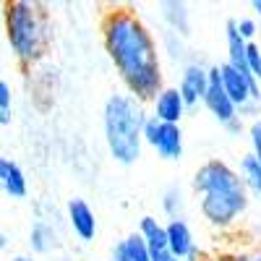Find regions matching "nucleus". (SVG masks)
Masks as SVG:
<instances>
[{
  "label": "nucleus",
  "mask_w": 261,
  "mask_h": 261,
  "mask_svg": "<svg viewBox=\"0 0 261 261\" xmlns=\"http://www.w3.org/2000/svg\"><path fill=\"white\" fill-rule=\"evenodd\" d=\"M102 45L134 99L144 105L162 92L165 73L157 39L134 8H110L105 13Z\"/></svg>",
  "instance_id": "nucleus-1"
},
{
  "label": "nucleus",
  "mask_w": 261,
  "mask_h": 261,
  "mask_svg": "<svg viewBox=\"0 0 261 261\" xmlns=\"http://www.w3.org/2000/svg\"><path fill=\"white\" fill-rule=\"evenodd\" d=\"M193 193L199 196V212L217 230H230L248 212L251 196L238 170L220 157H212L193 172Z\"/></svg>",
  "instance_id": "nucleus-2"
},
{
  "label": "nucleus",
  "mask_w": 261,
  "mask_h": 261,
  "mask_svg": "<svg viewBox=\"0 0 261 261\" xmlns=\"http://www.w3.org/2000/svg\"><path fill=\"white\" fill-rule=\"evenodd\" d=\"M3 27L18 63L37 65L50 50V11L37 0H11L3 6Z\"/></svg>",
  "instance_id": "nucleus-3"
},
{
  "label": "nucleus",
  "mask_w": 261,
  "mask_h": 261,
  "mask_svg": "<svg viewBox=\"0 0 261 261\" xmlns=\"http://www.w3.org/2000/svg\"><path fill=\"white\" fill-rule=\"evenodd\" d=\"M146 110L130 94H110L102 110L105 144L118 165H134L144 149Z\"/></svg>",
  "instance_id": "nucleus-4"
},
{
  "label": "nucleus",
  "mask_w": 261,
  "mask_h": 261,
  "mask_svg": "<svg viewBox=\"0 0 261 261\" xmlns=\"http://www.w3.org/2000/svg\"><path fill=\"white\" fill-rule=\"evenodd\" d=\"M144 144H149L167 162H175V160L183 157V130H180V125H170V123H160L154 118H146Z\"/></svg>",
  "instance_id": "nucleus-5"
},
{
  "label": "nucleus",
  "mask_w": 261,
  "mask_h": 261,
  "mask_svg": "<svg viewBox=\"0 0 261 261\" xmlns=\"http://www.w3.org/2000/svg\"><path fill=\"white\" fill-rule=\"evenodd\" d=\"M201 105L206 110L220 120L222 125H227L230 120L238 118V107L232 105V99L227 97L222 79H220V65H209V86H206V94L201 99Z\"/></svg>",
  "instance_id": "nucleus-6"
},
{
  "label": "nucleus",
  "mask_w": 261,
  "mask_h": 261,
  "mask_svg": "<svg viewBox=\"0 0 261 261\" xmlns=\"http://www.w3.org/2000/svg\"><path fill=\"white\" fill-rule=\"evenodd\" d=\"M220 79H222V86H225L227 97L232 99V105L238 107V110L246 107L248 102H258L261 105V86L253 79L241 76L232 65H227V63L220 65Z\"/></svg>",
  "instance_id": "nucleus-7"
},
{
  "label": "nucleus",
  "mask_w": 261,
  "mask_h": 261,
  "mask_svg": "<svg viewBox=\"0 0 261 261\" xmlns=\"http://www.w3.org/2000/svg\"><path fill=\"white\" fill-rule=\"evenodd\" d=\"M206 86H209V68L201 65L199 60H191L183 65L180 71V81H178V92L186 102V107H196L204 94H206Z\"/></svg>",
  "instance_id": "nucleus-8"
},
{
  "label": "nucleus",
  "mask_w": 261,
  "mask_h": 261,
  "mask_svg": "<svg viewBox=\"0 0 261 261\" xmlns=\"http://www.w3.org/2000/svg\"><path fill=\"white\" fill-rule=\"evenodd\" d=\"M186 102L178 92V86H162V92L151 99V115L160 123H170V125H180L183 115H186Z\"/></svg>",
  "instance_id": "nucleus-9"
},
{
  "label": "nucleus",
  "mask_w": 261,
  "mask_h": 261,
  "mask_svg": "<svg viewBox=\"0 0 261 261\" xmlns=\"http://www.w3.org/2000/svg\"><path fill=\"white\" fill-rule=\"evenodd\" d=\"M68 225L73 230V235L79 238L81 243H92L94 235H97V217H94V209L86 204L84 199H71L68 206Z\"/></svg>",
  "instance_id": "nucleus-10"
},
{
  "label": "nucleus",
  "mask_w": 261,
  "mask_h": 261,
  "mask_svg": "<svg viewBox=\"0 0 261 261\" xmlns=\"http://www.w3.org/2000/svg\"><path fill=\"white\" fill-rule=\"evenodd\" d=\"M165 232H167V248L178 261L191 258L196 253V238H193L191 225L186 222V217L183 220H167Z\"/></svg>",
  "instance_id": "nucleus-11"
},
{
  "label": "nucleus",
  "mask_w": 261,
  "mask_h": 261,
  "mask_svg": "<svg viewBox=\"0 0 261 261\" xmlns=\"http://www.w3.org/2000/svg\"><path fill=\"white\" fill-rule=\"evenodd\" d=\"M0 191L6 196H11V199H24L29 193L24 170H21L18 162H13L8 157H0Z\"/></svg>",
  "instance_id": "nucleus-12"
},
{
  "label": "nucleus",
  "mask_w": 261,
  "mask_h": 261,
  "mask_svg": "<svg viewBox=\"0 0 261 261\" xmlns=\"http://www.w3.org/2000/svg\"><path fill=\"white\" fill-rule=\"evenodd\" d=\"M160 8H162L160 13H162V21H165V29L186 39L191 34V11H188V6L183 3V0H165Z\"/></svg>",
  "instance_id": "nucleus-13"
},
{
  "label": "nucleus",
  "mask_w": 261,
  "mask_h": 261,
  "mask_svg": "<svg viewBox=\"0 0 261 261\" xmlns=\"http://www.w3.org/2000/svg\"><path fill=\"white\" fill-rule=\"evenodd\" d=\"M113 261H151V258H149V251L141 241V235L130 232L128 238H123V241L113 246Z\"/></svg>",
  "instance_id": "nucleus-14"
},
{
  "label": "nucleus",
  "mask_w": 261,
  "mask_h": 261,
  "mask_svg": "<svg viewBox=\"0 0 261 261\" xmlns=\"http://www.w3.org/2000/svg\"><path fill=\"white\" fill-rule=\"evenodd\" d=\"M29 246L34 253H50L53 248H58V232L50 222L37 220L29 230Z\"/></svg>",
  "instance_id": "nucleus-15"
},
{
  "label": "nucleus",
  "mask_w": 261,
  "mask_h": 261,
  "mask_svg": "<svg viewBox=\"0 0 261 261\" xmlns=\"http://www.w3.org/2000/svg\"><path fill=\"white\" fill-rule=\"evenodd\" d=\"M238 175H241L248 196H256V199H261V165L253 160V154L248 151V154L241 157V165L235 167Z\"/></svg>",
  "instance_id": "nucleus-16"
},
{
  "label": "nucleus",
  "mask_w": 261,
  "mask_h": 261,
  "mask_svg": "<svg viewBox=\"0 0 261 261\" xmlns=\"http://www.w3.org/2000/svg\"><path fill=\"white\" fill-rule=\"evenodd\" d=\"M162 212L167 214V220H183L186 212V193L180 186H170L162 193Z\"/></svg>",
  "instance_id": "nucleus-17"
},
{
  "label": "nucleus",
  "mask_w": 261,
  "mask_h": 261,
  "mask_svg": "<svg viewBox=\"0 0 261 261\" xmlns=\"http://www.w3.org/2000/svg\"><path fill=\"white\" fill-rule=\"evenodd\" d=\"M246 63H248V71L256 79V84L261 86V47L256 42H248V50H246Z\"/></svg>",
  "instance_id": "nucleus-18"
},
{
  "label": "nucleus",
  "mask_w": 261,
  "mask_h": 261,
  "mask_svg": "<svg viewBox=\"0 0 261 261\" xmlns=\"http://www.w3.org/2000/svg\"><path fill=\"white\" fill-rule=\"evenodd\" d=\"M162 42H165V47H167V55L172 58V60H178V58H183L186 55V47H183V37H178V34H172V32H162Z\"/></svg>",
  "instance_id": "nucleus-19"
},
{
  "label": "nucleus",
  "mask_w": 261,
  "mask_h": 261,
  "mask_svg": "<svg viewBox=\"0 0 261 261\" xmlns=\"http://www.w3.org/2000/svg\"><path fill=\"white\" fill-rule=\"evenodd\" d=\"M217 261H261V243L248 246V248H241V251H235L230 256H222V258H217Z\"/></svg>",
  "instance_id": "nucleus-20"
},
{
  "label": "nucleus",
  "mask_w": 261,
  "mask_h": 261,
  "mask_svg": "<svg viewBox=\"0 0 261 261\" xmlns=\"http://www.w3.org/2000/svg\"><path fill=\"white\" fill-rule=\"evenodd\" d=\"M248 139H251V154H253V160L261 165V118L251 120V125H248Z\"/></svg>",
  "instance_id": "nucleus-21"
},
{
  "label": "nucleus",
  "mask_w": 261,
  "mask_h": 261,
  "mask_svg": "<svg viewBox=\"0 0 261 261\" xmlns=\"http://www.w3.org/2000/svg\"><path fill=\"white\" fill-rule=\"evenodd\" d=\"M235 29H238V34H241L246 42H253V37H256V32H258V27H256V18H251V16L235 18Z\"/></svg>",
  "instance_id": "nucleus-22"
},
{
  "label": "nucleus",
  "mask_w": 261,
  "mask_h": 261,
  "mask_svg": "<svg viewBox=\"0 0 261 261\" xmlns=\"http://www.w3.org/2000/svg\"><path fill=\"white\" fill-rule=\"evenodd\" d=\"M11 102H13V94H11V84L0 79V113H8V110H11Z\"/></svg>",
  "instance_id": "nucleus-23"
},
{
  "label": "nucleus",
  "mask_w": 261,
  "mask_h": 261,
  "mask_svg": "<svg viewBox=\"0 0 261 261\" xmlns=\"http://www.w3.org/2000/svg\"><path fill=\"white\" fill-rule=\"evenodd\" d=\"M149 258L151 261H178L175 256L170 253V248H154V251H149Z\"/></svg>",
  "instance_id": "nucleus-24"
},
{
  "label": "nucleus",
  "mask_w": 261,
  "mask_h": 261,
  "mask_svg": "<svg viewBox=\"0 0 261 261\" xmlns=\"http://www.w3.org/2000/svg\"><path fill=\"white\" fill-rule=\"evenodd\" d=\"M225 128L230 130V134H235V136H238V134H241V130L246 128V123H243V118H235V120H230Z\"/></svg>",
  "instance_id": "nucleus-25"
},
{
  "label": "nucleus",
  "mask_w": 261,
  "mask_h": 261,
  "mask_svg": "<svg viewBox=\"0 0 261 261\" xmlns=\"http://www.w3.org/2000/svg\"><path fill=\"white\" fill-rule=\"evenodd\" d=\"M11 123V110L8 113H0V125H8Z\"/></svg>",
  "instance_id": "nucleus-26"
},
{
  "label": "nucleus",
  "mask_w": 261,
  "mask_h": 261,
  "mask_svg": "<svg viewBox=\"0 0 261 261\" xmlns=\"http://www.w3.org/2000/svg\"><path fill=\"white\" fill-rule=\"evenodd\" d=\"M3 248H8V235L0 232V251H3Z\"/></svg>",
  "instance_id": "nucleus-27"
},
{
  "label": "nucleus",
  "mask_w": 261,
  "mask_h": 261,
  "mask_svg": "<svg viewBox=\"0 0 261 261\" xmlns=\"http://www.w3.org/2000/svg\"><path fill=\"white\" fill-rule=\"evenodd\" d=\"M251 8L256 11V16H261V0H253V3H251Z\"/></svg>",
  "instance_id": "nucleus-28"
},
{
  "label": "nucleus",
  "mask_w": 261,
  "mask_h": 261,
  "mask_svg": "<svg viewBox=\"0 0 261 261\" xmlns=\"http://www.w3.org/2000/svg\"><path fill=\"white\" fill-rule=\"evenodd\" d=\"M11 261H34V256H24V253H21V256H13Z\"/></svg>",
  "instance_id": "nucleus-29"
},
{
  "label": "nucleus",
  "mask_w": 261,
  "mask_h": 261,
  "mask_svg": "<svg viewBox=\"0 0 261 261\" xmlns=\"http://www.w3.org/2000/svg\"><path fill=\"white\" fill-rule=\"evenodd\" d=\"M110 261H113V258H110Z\"/></svg>",
  "instance_id": "nucleus-30"
}]
</instances>
